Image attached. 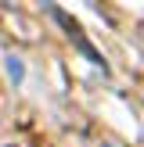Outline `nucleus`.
Instances as JSON below:
<instances>
[{"instance_id":"obj_1","label":"nucleus","mask_w":144,"mask_h":147,"mask_svg":"<svg viewBox=\"0 0 144 147\" xmlns=\"http://www.w3.org/2000/svg\"><path fill=\"white\" fill-rule=\"evenodd\" d=\"M50 14H54V22H58V25L65 29V36H69V40H72V43H76V47H79V50H83V54H86V61H90V65H97L101 72H108L105 57H101L97 50L90 47V40H86V36H83V29H79V22H72L69 14H65L61 7H58V4H50Z\"/></svg>"}]
</instances>
